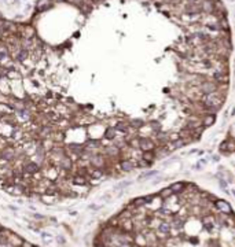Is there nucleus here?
<instances>
[{"label":"nucleus","mask_w":235,"mask_h":247,"mask_svg":"<svg viewBox=\"0 0 235 247\" xmlns=\"http://www.w3.org/2000/svg\"><path fill=\"white\" fill-rule=\"evenodd\" d=\"M15 158H17V148L14 146L8 144L7 147L0 150V159H3V161L12 163L15 161Z\"/></svg>","instance_id":"f257e3e1"},{"label":"nucleus","mask_w":235,"mask_h":247,"mask_svg":"<svg viewBox=\"0 0 235 247\" xmlns=\"http://www.w3.org/2000/svg\"><path fill=\"white\" fill-rule=\"evenodd\" d=\"M14 116L17 117V121H19V122H30V121L33 120V113L30 110L25 109V107H22V109H18L14 111Z\"/></svg>","instance_id":"f03ea898"},{"label":"nucleus","mask_w":235,"mask_h":247,"mask_svg":"<svg viewBox=\"0 0 235 247\" xmlns=\"http://www.w3.org/2000/svg\"><path fill=\"white\" fill-rule=\"evenodd\" d=\"M157 148V144L151 137L139 136V150L140 151H154Z\"/></svg>","instance_id":"7ed1b4c3"},{"label":"nucleus","mask_w":235,"mask_h":247,"mask_svg":"<svg viewBox=\"0 0 235 247\" xmlns=\"http://www.w3.org/2000/svg\"><path fill=\"white\" fill-rule=\"evenodd\" d=\"M89 165L92 168H99V169H105L106 166V155L102 152H96L89 158Z\"/></svg>","instance_id":"20e7f679"},{"label":"nucleus","mask_w":235,"mask_h":247,"mask_svg":"<svg viewBox=\"0 0 235 247\" xmlns=\"http://www.w3.org/2000/svg\"><path fill=\"white\" fill-rule=\"evenodd\" d=\"M198 88L203 95H209V93H215L217 91V88H219V85H217L213 80H205Z\"/></svg>","instance_id":"39448f33"},{"label":"nucleus","mask_w":235,"mask_h":247,"mask_svg":"<svg viewBox=\"0 0 235 247\" xmlns=\"http://www.w3.org/2000/svg\"><path fill=\"white\" fill-rule=\"evenodd\" d=\"M23 172L30 173V175H37V173L41 172L40 165L36 161H32V159H26L25 163H23Z\"/></svg>","instance_id":"423d86ee"},{"label":"nucleus","mask_w":235,"mask_h":247,"mask_svg":"<svg viewBox=\"0 0 235 247\" xmlns=\"http://www.w3.org/2000/svg\"><path fill=\"white\" fill-rule=\"evenodd\" d=\"M84 147H85V150H88V151L96 154L98 151H101L103 146L101 143V140H98V139H87L85 143H84Z\"/></svg>","instance_id":"0eeeda50"},{"label":"nucleus","mask_w":235,"mask_h":247,"mask_svg":"<svg viewBox=\"0 0 235 247\" xmlns=\"http://www.w3.org/2000/svg\"><path fill=\"white\" fill-rule=\"evenodd\" d=\"M118 168H120L121 172L128 173V172H132V170L135 168H138V166H136V162H135L133 159L127 158V159H121L120 163H118Z\"/></svg>","instance_id":"6e6552de"},{"label":"nucleus","mask_w":235,"mask_h":247,"mask_svg":"<svg viewBox=\"0 0 235 247\" xmlns=\"http://www.w3.org/2000/svg\"><path fill=\"white\" fill-rule=\"evenodd\" d=\"M66 150L70 152V155H77L78 158L84 154L85 151V147L84 144H80V143H70L66 146Z\"/></svg>","instance_id":"1a4fd4ad"},{"label":"nucleus","mask_w":235,"mask_h":247,"mask_svg":"<svg viewBox=\"0 0 235 247\" xmlns=\"http://www.w3.org/2000/svg\"><path fill=\"white\" fill-rule=\"evenodd\" d=\"M118 136H125V135H122L121 132L117 131L116 126H109V128H106V129H105V132H103V137H105L106 140H109V141H113L116 137H118Z\"/></svg>","instance_id":"9d476101"},{"label":"nucleus","mask_w":235,"mask_h":247,"mask_svg":"<svg viewBox=\"0 0 235 247\" xmlns=\"http://www.w3.org/2000/svg\"><path fill=\"white\" fill-rule=\"evenodd\" d=\"M102 154H105L106 156H118L121 154V150L116 144H109L102 147Z\"/></svg>","instance_id":"9b49d317"},{"label":"nucleus","mask_w":235,"mask_h":247,"mask_svg":"<svg viewBox=\"0 0 235 247\" xmlns=\"http://www.w3.org/2000/svg\"><path fill=\"white\" fill-rule=\"evenodd\" d=\"M73 163H74V161L72 159V156H69V155L66 154V155L63 156V158L61 159V162H59V165H58V168L62 169V170H66V172H70L72 168H73Z\"/></svg>","instance_id":"f8f14e48"},{"label":"nucleus","mask_w":235,"mask_h":247,"mask_svg":"<svg viewBox=\"0 0 235 247\" xmlns=\"http://www.w3.org/2000/svg\"><path fill=\"white\" fill-rule=\"evenodd\" d=\"M215 207L219 211L224 213V214H231V211H232V209H231L230 203L227 200H216L215 202Z\"/></svg>","instance_id":"ddd939ff"},{"label":"nucleus","mask_w":235,"mask_h":247,"mask_svg":"<svg viewBox=\"0 0 235 247\" xmlns=\"http://www.w3.org/2000/svg\"><path fill=\"white\" fill-rule=\"evenodd\" d=\"M202 225L208 232H212L213 227H215V217L213 215H205V217H202Z\"/></svg>","instance_id":"4468645a"},{"label":"nucleus","mask_w":235,"mask_h":247,"mask_svg":"<svg viewBox=\"0 0 235 247\" xmlns=\"http://www.w3.org/2000/svg\"><path fill=\"white\" fill-rule=\"evenodd\" d=\"M220 151L222 152H226V154H230V152H234L235 151V143L231 140H224L222 146H220Z\"/></svg>","instance_id":"2eb2a0df"},{"label":"nucleus","mask_w":235,"mask_h":247,"mask_svg":"<svg viewBox=\"0 0 235 247\" xmlns=\"http://www.w3.org/2000/svg\"><path fill=\"white\" fill-rule=\"evenodd\" d=\"M89 181V177H85V176H81V175H76L72 177V183L74 184V185H87Z\"/></svg>","instance_id":"dca6fc26"},{"label":"nucleus","mask_w":235,"mask_h":247,"mask_svg":"<svg viewBox=\"0 0 235 247\" xmlns=\"http://www.w3.org/2000/svg\"><path fill=\"white\" fill-rule=\"evenodd\" d=\"M89 177L95 180H101L105 177V169L99 168H89Z\"/></svg>","instance_id":"f3484780"},{"label":"nucleus","mask_w":235,"mask_h":247,"mask_svg":"<svg viewBox=\"0 0 235 247\" xmlns=\"http://www.w3.org/2000/svg\"><path fill=\"white\" fill-rule=\"evenodd\" d=\"M51 139L54 140V143L55 144H59V143H63L65 141V139H66V135H65V131H59V129H57L54 132V135L51 136Z\"/></svg>","instance_id":"a211bd4d"},{"label":"nucleus","mask_w":235,"mask_h":247,"mask_svg":"<svg viewBox=\"0 0 235 247\" xmlns=\"http://www.w3.org/2000/svg\"><path fill=\"white\" fill-rule=\"evenodd\" d=\"M186 187H187V184L186 183H183V181H178V183H173L172 184L169 188L172 190V192L173 194H180V192H183V191L186 190Z\"/></svg>","instance_id":"6ab92c4d"},{"label":"nucleus","mask_w":235,"mask_h":247,"mask_svg":"<svg viewBox=\"0 0 235 247\" xmlns=\"http://www.w3.org/2000/svg\"><path fill=\"white\" fill-rule=\"evenodd\" d=\"M8 243L14 247H21L22 246V239L18 238L15 234H12V232H10L8 234Z\"/></svg>","instance_id":"aec40b11"},{"label":"nucleus","mask_w":235,"mask_h":247,"mask_svg":"<svg viewBox=\"0 0 235 247\" xmlns=\"http://www.w3.org/2000/svg\"><path fill=\"white\" fill-rule=\"evenodd\" d=\"M6 77L8 80H12V81H18V80H21V73H18L15 69H7Z\"/></svg>","instance_id":"412c9836"},{"label":"nucleus","mask_w":235,"mask_h":247,"mask_svg":"<svg viewBox=\"0 0 235 247\" xmlns=\"http://www.w3.org/2000/svg\"><path fill=\"white\" fill-rule=\"evenodd\" d=\"M158 232L162 235V236H168L169 232H171V224L169 222H161L158 225Z\"/></svg>","instance_id":"4be33fe9"},{"label":"nucleus","mask_w":235,"mask_h":247,"mask_svg":"<svg viewBox=\"0 0 235 247\" xmlns=\"http://www.w3.org/2000/svg\"><path fill=\"white\" fill-rule=\"evenodd\" d=\"M216 121V114H206L205 117L202 118V124L203 126H212Z\"/></svg>","instance_id":"5701e85b"},{"label":"nucleus","mask_w":235,"mask_h":247,"mask_svg":"<svg viewBox=\"0 0 235 247\" xmlns=\"http://www.w3.org/2000/svg\"><path fill=\"white\" fill-rule=\"evenodd\" d=\"M121 228H122V231L125 232H132L133 231V222L128 218V220H122L121 221Z\"/></svg>","instance_id":"b1692460"},{"label":"nucleus","mask_w":235,"mask_h":247,"mask_svg":"<svg viewBox=\"0 0 235 247\" xmlns=\"http://www.w3.org/2000/svg\"><path fill=\"white\" fill-rule=\"evenodd\" d=\"M29 57V51L26 50V48H22V50H19L18 51V54H17V61L18 62H23V61H26V58Z\"/></svg>","instance_id":"393cba45"},{"label":"nucleus","mask_w":235,"mask_h":247,"mask_svg":"<svg viewBox=\"0 0 235 247\" xmlns=\"http://www.w3.org/2000/svg\"><path fill=\"white\" fill-rule=\"evenodd\" d=\"M142 158L153 163V161H155V159H157V155L154 154V151H144L143 154H142Z\"/></svg>","instance_id":"a878e982"},{"label":"nucleus","mask_w":235,"mask_h":247,"mask_svg":"<svg viewBox=\"0 0 235 247\" xmlns=\"http://www.w3.org/2000/svg\"><path fill=\"white\" fill-rule=\"evenodd\" d=\"M135 242H136V245H139L140 247L148 245V243H147V238L143 234H138L136 238H135Z\"/></svg>","instance_id":"bb28decb"},{"label":"nucleus","mask_w":235,"mask_h":247,"mask_svg":"<svg viewBox=\"0 0 235 247\" xmlns=\"http://www.w3.org/2000/svg\"><path fill=\"white\" fill-rule=\"evenodd\" d=\"M146 203H147L146 196H144V198H136V199L132 200V206H133L135 209H139V207H142V206H144Z\"/></svg>","instance_id":"cd10ccee"},{"label":"nucleus","mask_w":235,"mask_h":247,"mask_svg":"<svg viewBox=\"0 0 235 247\" xmlns=\"http://www.w3.org/2000/svg\"><path fill=\"white\" fill-rule=\"evenodd\" d=\"M157 175H160V173H158L157 170H148V172H144L143 175H140L139 180L142 181V180H146V179H151V177H154V176H157Z\"/></svg>","instance_id":"c85d7f7f"},{"label":"nucleus","mask_w":235,"mask_h":247,"mask_svg":"<svg viewBox=\"0 0 235 247\" xmlns=\"http://www.w3.org/2000/svg\"><path fill=\"white\" fill-rule=\"evenodd\" d=\"M172 195H173V192H172V190L169 188V187L168 188H164L160 192V198H162V199H168V198H171Z\"/></svg>","instance_id":"c756f323"},{"label":"nucleus","mask_w":235,"mask_h":247,"mask_svg":"<svg viewBox=\"0 0 235 247\" xmlns=\"http://www.w3.org/2000/svg\"><path fill=\"white\" fill-rule=\"evenodd\" d=\"M172 225L176 228V229H179V228H183L184 227V218H179V217H176L175 220H173V222H172Z\"/></svg>","instance_id":"7c9ffc66"},{"label":"nucleus","mask_w":235,"mask_h":247,"mask_svg":"<svg viewBox=\"0 0 235 247\" xmlns=\"http://www.w3.org/2000/svg\"><path fill=\"white\" fill-rule=\"evenodd\" d=\"M136 166H138V168H148V166H151V162H148V161H146V159L140 158V159H138V161H136Z\"/></svg>","instance_id":"2f4dec72"},{"label":"nucleus","mask_w":235,"mask_h":247,"mask_svg":"<svg viewBox=\"0 0 235 247\" xmlns=\"http://www.w3.org/2000/svg\"><path fill=\"white\" fill-rule=\"evenodd\" d=\"M7 58H8V52H7V51H0V62L6 61Z\"/></svg>","instance_id":"473e14b6"},{"label":"nucleus","mask_w":235,"mask_h":247,"mask_svg":"<svg viewBox=\"0 0 235 247\" xmlns=\"http://www.w3.org/2000/svg\"><path fill=\"white\" fill-rule=\"evenodd\" d=\"M206 165V161H205V159H203V161H199L198 163H197V165H195V170H201V166H205Z\"/></svg>","instance_id":"72a5a7b5"},{"label":"nucleus","mask_w":235,"mask_h":247,"mask_svg":"<svg viewBox=\"0 0 235 247\" xmlns=\"http://www.w3.org/2000/svg\"><path fill=\"white\" fill-rule=\"evenodd\" d=\"M219 184H220V188H222V190L227 188V181H224L223 179H219Z\"/></svg>","instance_id":"f704fd0d"},{"label":"nucleus","mask_w":235,"mask_h":247,"mask_svg":"<svg viewBox=\"0 0 235 247\" xmlns=\"http://www.w3.org/2000/svg\"><path fill=\"white\" fill-rule=\"evenodd\" d=\"M41 238L46 239V240H50V239H51V235L47 234V232H43V234H41Z\"/></svg>","instance_id":"c9c22d12"},{"label":"nucleus","mask_w":235,"mask_h":247,"mask_svg":"<svg viewBox=\"0 0 235 247\" xmlns=\"http://www.w3.org/2000/svg\"><path fill=\"white\" fill-rule=\"evenodd\" d=\"M21 247H32V245L28 243V242H22V246H21Z\"/></svg>","instance_id":"e433bc0d"},{"label":"nucleus","mask_w":235,"mask_h":247,"mask_svg":"<svg viewBox=\"0 0 235 247\" xmlns=\"http://www.w3.org/2000/svg\"><path fill=\"white\" fill-rule=\"evenodd\" d=\"M33 217H34V218H39V220H43V218H44L43 215H40V214H36V213L33 214Z\"/></svg>","instance_id":"4c0bfd02"},{"label":"nucleus","mask_w":235,"mask_h":247,"mask_svg":"<svg viewBox=\"0 0 235 247\" xmlns=\"http://www.w3.org/2000/svg\"><path fill=\"white\" fill-rule=\"evenodd\" d=\"M212 159H213V161H216V162H217V161H220V156H219V155H213V156H212Z\"/></svg>","instance_id":"58836bf2"},{"label":"nucleus","mask_w":235,"mask_h":247,"mask_svg":"<svg viewBox=\"0 0 235 247\" xmlns=\"http://www.w3.org/2000/svg\"><path fill=\"white\" fill-rule=\"evenodd\" d=\"M58 242H59V243H65V239L62 238V236H58Z\"/></svg>","instance_id":"ea45409f"},{"label":"nucleus","mask_w":235,"mask_h":247,"mask_svg":"<svg viewBox=\"0 0 235 247\" xmlns=\"http://www.w3.org/2000/svg\"><path fill=\"white\" fill-rule=\"evenodd\" d=\"M232 195H234V196H235V190H234V191H232Z\"/></svg>","instance_id":"a19ab883"},{"label":"nucleus","mask_w":235,"mask_h":247,"mask_svg":"<svg viewBox=\"0 0 235 247\" xmlns=\"http://www.w3.org/2000/svg\"><path fill=\"white\" fill-rule=\"evenodd\" d=\"M96 247H105V246H102V245H99V246H96Z\"/></svg>","instance_id":"79ce46f5"}]
</instances>
